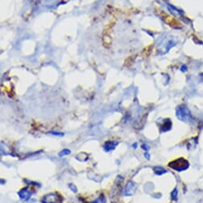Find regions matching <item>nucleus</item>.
<instances>
[{
	"label": "nucleus",
	"instance_id": "0eeeda50",
	"mask_svg": "<svg viewBox=\"0 0 203 203\" xmlns=\"http://www.w3.org/2000/svg\"><path fill=\"white\" fill-rule=\"evenodd\" d=\"M70 154V150H67V149H65V150H63L62 151L60 152L59 156H60V157H62V156H64V155H68V154Z\"/></svg>",
	"mask_w": 203,
	"mask_h": 203
},
{
	"label": "nucleus",
	"instance_id": "f257e3e1",
	"mask_svg": "<svg viewBox=\"0 0 203 203\" xmlns=\"http://www.w3.org/2000/svg\"><path fill=\"white\" fill-rule=\"evenodd\" d=\"M169 166L174 169V170H175L176 171L180 172V171H182V170H187L188 166H189V163H188V161L187 160H185L183 159H180L170 162L169 164Z\"/></svg>",
	"mask_w": 203,
	"mask_h": 203
},
{
	"label": "nucleus",
	"instance_id": "20e7f679",
	"mask_svg": "<svg viewBox=\"0 0 203 203\" xmlns=\"http://www.w3.org/2000/svg\"><path fill=\"white\" fill-rule=\"evenodd\" d=\"M137 186L134 182H129L128 185L126 186V195H131L133 194L134 191L136 190Z\"/></svg>",
	"mask_w": 203,
	"mask_h": 203
},
{
	"label": "nucleus",
	"instance_id": "6e6552de",
	"mask_svg": "<svg viewBox=\"0 0 203 203\" xmlns=\"http://www.w3.org/2000/svg\"><path fill=\"white\" fill-rule=\"evenodd\" d=\"M92 203H106V202H105V198H104V197H103V196H101L100 198L96 199L95 202H93Z\"/></svg>",
	"mask_w": 203,
	"mask_h": 203
},
{
	"label": "nucleus",
	"instance_id": "9b49d317",
	"mask_svg": "<svg viewBox=\"0 0 203 203\" xmlns=\"http://www.w3.org/2000/svg\"><path fill=\"white\" fill-rule=\"evenodd\" d=\"M145 157H146V158H147L148 160H150V154L147 153V152H146V153H145Z\"/></svg>",
	"mask_w": 203,
	"mask_h": 203
},
{
	"label": "nucleus",
	"instance_id": "7ed1b4c3",
	"mask_svg": "<svg viewBox=\"0 0 203 203\" xmlns=\"http://www.w3.org/2000/svg\"><path fill=\"white\" fill-rule=\"evenodd\" d=\"M19 195L20 198L23 202H27V201L29 200L30 198H31V192L30 190H28L27 189H23L22 190H20L19 193Z\"/></svg>",
	"mask_w": 203,
	"mask_h": 203
},
{
	"label": "nucleus",
	"instance_id": "f03ea898",
	"mask_svg": "<svg viewBox=\"0 0 203 203\" xmlns=\"http://www.w3.org/2000/svg\"><path fill=\"white\" fill-rule=\"evenodd\" d=\"M177 117L178 119L185 122V121H188L191 118V114L187 106H181L179 107L177 110Z\"/></svg>",
	"mask_w": 203,
	"mask_h": 203
},
{
	"label": "nucleus",
	"instance_id": "1a4fd4ad",
	"mask_svg": "<svg viewBox=\"0 0 203 203\" xmlns=\"http://www.w3.org/2000/svg\"><path fill=\"white\" fill-rule=\"evenodd\" d=\"M171 198H172L173 200H176L177 198H178V191H177V189H174V191L171 194Z\"/></svg>",
	"mask_w": 203,
	"mask_h": 203
},
{
	"label": "nucleus",
	"instance_id": "9d476101",
	"mask_svg": "<svg viewBox=\"0 0 203 203\" xmlns=\"http://www.w3.org/2000/svg\"><path fill=\"white\" fill-rule=\"evenodd\" d=\"M5 146H1V144H0V154H2V152H5Z\"/></svg>",
	"mask_w": 203,
	"mask_h": 203
},
{
	"label": "nucleus",
	"instance_id": "39448f33",
	"mask_svg": "<svg viewBox=\"0 0 203 203\" xmlns=\"http://www.w3.org/2000/svg\"><path fill=\"white\" fill-rule=\"evenodd\" d=\"M118 144V142H114V141H110V142H106V144L104 145V150L106 152H109L110 150H113L114 148L116 147V146Z\"/></svg>",
	"mask_w": 203,
	"mask_h": 203
},
{
	"label": "nucleus",
	"instance_id": "423d86ee",
	"mask_svg": "<svg viewBox=\"0 0 203 203\" xmlns=\"http://www.w3.org/2000/svg\"><path fill=\"white\" fill-rule=\"evenodd\" d=\"M153 170H154V173H155V174H159V175H161V174H162L166 173V170H165V169H163L162 167H159V166L154 167Z\"/></svg>",
	"mask_w": 203,
	"mask_h": 203
}]
</instances>
